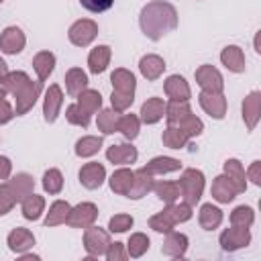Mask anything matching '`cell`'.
I'll use <instances>...</instances> for the list:
<instances>
[{
    "mask_svg": "<svg viewBox=\"0 0 261 261\" xmlns=\"http://www.w3.org/2000/svg\"><path fill=\"white\" fill-rule=\"evenodd\" d=\"M139 24H141V31L147 39L159 41L167 33L177 29V10L169 2L153 0L141 8Z\"/></svg>",
    "mask_w": 261,
    "mask_h": 261,
    "instance_id": "obj_1",
    "label": "cell"
},
{
    "mask_svg": "<svg viewBox=\"0 0 261 261\" xmlns=\"http://www.w3.org/2000/svg\"><path fill=\"white\" fill-rule=\"evenodd\" d=\"M177 186H179V196L184 198V202L190 206H196L204 192V173L194 167L184 169Z\"/></svg>",
    "mask_w": 261,
    "mask_h": 261,
    "instance_id": "obj_2",
    "label": "cell"
},
{
    "mask_svg": "<svg viewBox=\"0 0 261 261\" xmlns=\"http://www.w3.org/2000/svg\"><path fill=\"white\" fill-rule=\"evenodd\" d=\"M110 232L100 228V226H88L84 228V249L88 253V257H100L106 253L108 245H110Z\"/></svg>",
    "mask_w": 261,
    "mask_h": 261,
    "instance_id": "obj_3",
    "label": "cell"
},
{
    "mask_svg": "<svg viewBox=\"0 0 261 261\" xmlns=\"http://www.w3.org/2000/svg\"><path fill=\"white\" fill-rule=\"evenodd\" d=\"M67 37L75 47H88L98 37V24L90 18H80L69 27Z\"/></svg>",
    "mask_w": 261,
    "mask_h": 261,
    "instance_id": "obj_4",
    "label": "cell"
},
{
    "mask_svg": "<svg viewBox=\"0 0 261 261\" xmlns=\"http://www.w3.org/2000/svg\"><path fill=\"white\" fill-rule=\"evenodd\" d=\"M98 220V208L92 202H82L77 206H71L65 224L71 228H88Z\"/></svg>",
    "mask_w": 261,
    "mask_h": 261,
    "instance_id": "obj_5",
    "label": "cell"
},
{
    "mask_svg": "<svg viewBox=\"0 0 261 261\" xmlns=\"http://www.w3.org/2000/svg\"><path fill=\"white\" fill-rule=\"evenodd\" d=\"M220 247L226 253H234L239 249H245L251 243V230L245 226H230L220 232Z\"/></svg>",
    "mask_w": 261,
    "mask_h": 261,
    "instance_id": "obj_6",
    "label": "cell"
},
{
    "mask_svg": "<svg viewBox=\"0 0 261 261\" xmlns=\"http://www.w3.org/2000/svg\"><path fill=\"white\" fill-rule=\"evenodd\" d=\"M41 90H43V82H41V80H37V82L31 80V82L14 96V114H16V116L27 114V112L35 106L37 98L41 96Z\"/></svg>",
    "mask_w": 261,
    "mask_h": 261,
    "instance_id": "obj_7",
    "label": "cell"
},
{
    "mask_svg": "<svg viewBox=\"0 0 261 261\" xmlns=\"http://www.w3.org/2000/svg\"><path fill=\"white\" fill-rule=\"evenodd\" d=\"M198 102H200L202 110H204L208 116L216 118V120H222L224 114H226V108H228L226 98H224L222 92H204V90H202L200 96H198Z\"/></svg>",
    "mask_w": 261,
    "mask_h": 261,
    "instance_id": "obj_8",
    "label": "cell"
},
{
    "mask_svg": "<svg viewBox=\"0 0 261 261\" xmlns=\"http://www.w3.org/2000/svg\"><path fill=\"white\" fill-rule=\"evenodd\" d=\"M196 82L198 86L204 90V92H222L224 90V80H222V73L214 67V65H200L196 69Z\"/></svg>",
    "mask_w": 261,
    "mask_h": 261,
    "instance_id": "obj_9",
    "label": "cell"
},
{
    "mask_svg": "<svg viewBox=\"0 0 261 261\" xmlns=\"http://www.w3.org/2000/svg\"><path fill=\"white\" fill-rule=\"evenodd\" d=\"M80 184L86 188V190H98L104 179H106V167L98 161H90V163H84L80 167Z\"/></svg>",
    "mask_w": 261,
    "mask_h": 261,
    "instance_id": "obj_10",
    "label": "cell"
},
{
    "mask_svg": "<svg viewBox=\"0 0 261 261\" xmlns=\"http://www.w3.org/2000/svg\"><path fill=\"white\" fill-rule=\"evenodd\" d=\"M61 104H63V92H61L59 84H51L45 92V98H43V118H45V122H55L57 120Z\"/></svg>",
    "mask_w": 261,
    "mask_h": 261,
    "instance_id": "obj_11",
    "label": "cell"
},
{
    "mask_svg": "<svg viewBox=\"0 0 261 261\" xmlns=\"http://www.w3.org/2000/svg\"><path fill=\"white\" fill-rule=\"evenodd\" d=\"M27 37L18 27H6L0 33V51L6 55H16L24 49Z\"/></svg>",
    "mask_w": 261,
    "mask_h": 261,
    "instance_id": "obj_12",
    "label": "cell"
},
{
    "mask_svg": "<svg viewBox=\"0 0 261 261\" xmlns=\"http://www.w3.org/2000/svg\"><path fill=\"white\" fill-rule=\"evenodd\" d=\"M6 245L12 253L20 255V253H27L29 249L35 247V234L29 230V228H22V226H16L14 230L8 232L6 237Z\"/></svg>",
    "mask_w": 261,
    "mask_h": 261,
    "instance_id": "obj_13",
    "label": "cell"
},
{
    "mask_svg": "<svg viewBox=\"0 0 261 261\" xmlns=\"http://www.w3.org/2000/svg\"><path fill=\"white\" fill-rule=\"evenodd\" d=\"M259 118H261V94L257 90H253L243 100V120L249 130H255Z\"/></svg>",
    "mask_w": 261,
    "mask_h": 261,
    "instance_id": "obj_14",
    "label": "cell"
},
{
    "mask_svg": "<svg viewBox=\"0 0 261 261\" xmlns=\"http://www.w3.org/2000/svg\"><path fill=\"white\" fill-rule=\"evenodd\" d=\"M153 177H155V175L149 173L147 167H141V169L133 171V186H130V190H128L126 196L133 198V200H141L143 196H147V194L153 190V184H155Z\"/></svg>",
    "mask_w": 261,
    "mask_h": 261,
    "instance_id": "obj_15",
    "label": "cell"
},
{
    "mask_svg": "<svg viewBox=\"0 0 261 261\" xmlns=\"http://www.w3.org/2000/svg\"><path fill=\"white\" fill-rule=\"evenodd\" d=\"M188 245H190V241H188V237H186L184 232L169 230V232H165V241H163V245H161V253L167 255V257L179 259V257L186 255Z\"/></svg>",
    "mask_w": 261,
    "mask_h": 261,
    "instance_id": "obj_16",
    "label": "cell"
},
{
    "mask_svg": "<svg viewBox=\"0 0 261 261\" xmlns=\"http://www.w3.org/2000/svg\"><path fill=\"white\" fill-rule=\"evenodd\" d=\"M139 157L137 147H133L130 143H118V145H110L106 149V159L114 165H128L135 163Z\"/></svg>",
    "mask_w": 261,
    "mask_h": 261,
    "instance_id": "obj_17",
    "label": "cell"
},
{
    "mask_svg": "<svg viewBox=\"0 0 261 261\" xmlns=\"http://www.w3.org/2000/svg\"><path fill=\"white\" fill-rule=\"evenodd\" d=\"M163 90H165L167 98L169 100H175V102H188L192 98V90H190L188 82L181 75H177V73H173V75H169L165 80Z\"/></svg>",
    "mask_w": 261,
    "mask_h": 261,
    "instance_id": "obj_18",
    "label": "cell"
},
{
    "mask_svg": "<svg viewBox=\"0 0 261 261\" xmlns=\"http://www.w3.org/2000/svg\"><path fill=\"white\" fill-rule=\"evenodd\" d=\"M210 192H212V198H214L216 202H220V204H228V202H232V200L237 198V194H239L237 186H234L224 173L214 177Z\"/></svg>",
    "mask_w": 261,
    "mask_h": 261,
    "instance_id": "obj_19",
    "label": "cell"
},
{
    "mask_svg": "<svg viewBox=\"0 0 261 261\" xmlns=\"http://www.w3.org/2000/svg\"><path fill=\"white\" fill-rule=\"evenodd\" d=\"M139 71H141V75H143L145 80L155 82V80H159V77L163 75V71H165V61H163V57H159V55H155V53L143 55L141 61H139Z\"/></svg>",
    "mask_w": 261,
    "mask_h": 261,
    "instance_id": "obj_20",
    "label": "cell"
},
{
    "mask_svg": "<svg viewBox=\"0 0 261 261\" xmlns=\"http://www.w3.org/2000/svg\"><path fill=\"white\" fill-rule=\"evenodd\" d=\"M165 116V102L163 98H147L141 106L139 120L145 124H155Z\"/></svg>",
    "mask_w": 261,
    "mask_h": 261,
    "instance_id": "obj_21",
    "label": "cell"
},
{
    "mask_svg": "<svg viewBox=\"0 0 261 261\" xmlns=\"http://www.w3.org/2000/svg\"><path fill=\"white\" fill-rule=\"evenodd\" d=\"M220 61L232 73H243L245 71V53L239 45H226L220 53Z\"/></svg>",
    "mask_w": 261,
    "mask_h": 261,
    "instance_id": "obj_22",
    "label": "cell"
},
{
    "mask_svg": "<svg viewBox=\"0 0 261 261\" xmlns=\"http://www.w3.org/2000/svg\"><path fill=\"white\" fill-rule=\"evenodd\" d=\"M8 184V188H10V192H12V196H14V200L16 202H22L29 194H33V190H35V179H33V175H29V173H16L12 179H8L6 181Z\"/></svg>",
    "mask_w": 261,
    "mask_h": 261,
    "instance_id": "obj_23",
    "label": "cell"
},
{
    "mask_svg": "<svg viewBox=\"0 0 261 261\" xmlns=\"http://www.w3.org/2000/svg\"><path fill=\"white\" fill-rule=\"evenodd\" d=\"M110 82H112V90L114 92H122V94H135V88H137V80H135V73L124 69V67H118L110 73Z\"/></svg>",
    "mask_w": 261,
    "mask_h": 261,
    "instance_id": "obj_24",
    "label": "cell"
},
{
    "mask_svg": "<svg viewBox=\"0 0 261 261\" xmlns=\"http://www.w3.org/2000/svg\"><path fill=\"white\" fill-rule=\"evenodd\" d=\"M75 98H77V100H75L77 108H80L84 114H88L90 118H92V114H96V112L102 108V96H100L98 90H90V88H86V90L80 92Z\"/></svg>",
    "mask_w": 261,
    "mask_h": 261,
    "instance_id": "obj_25",
    "label": "cell"
},
{
    "mask_svg": "<svg viewBox=\"0 0 261 261\" xmlns=\"http://www.w3.org/2000/svg\"><path fill=\"white\" fill-rule=\"evenodd\" d=\"M110 55H112V51H110L108 45H96L90 51V55H88V67H90V71L96 73V75L102 73V71H106V67L110 63Z\"/></svg>",
    "mask_w": 261,
    "mask_h": 261,
    "instance_id": "obj_26",
    "label": "cell"
},
{
    "mask_svg": "<svg viewBox=\"0 0 261 261\" xmlns=\"http://www.w3.org/2000/svg\"><path fill=\"white\" fill-rule=\"evenodd\" d=\"M198 222L204 230H214L222 224V210L214 204H202L198 212Z\"/></svg>",
    "mask_w": 261,
    "mask_h": 261,
    "instance_id": "obj_27",
    "label": "cell"
},
{
    "mask_svg": "<svg viewBox=\"0 0 261 261\" xmlns=\"http://www.w3.org/2000/svg\"><path fill=\"white\" fill-rule=\"evenodd\" d=\"M224 175L237 186V190H239V194H243L245 190H247V175H245V167H243V163L239 161V159H226L224 161Z\"/></svg>",
    "mask_w": 261,
    "mask_h": 261,
    "instance_id": "obj_28",
    "label": "cell"
},
{
    "mask_svg": "<svg viewBox=\"0 0 261 261\" xmlns=\"http://www.w3.org/2000/svg\"><path fill=\"white\" fill-rule=\"evenodd\" d=\"M145 167H147V171H149V173H153V175H163V173L179 171V169H181V161H179V159H175V157L159 155V157H153Z\"/></svg>",
    "mask_w": 261,
    "mask_h": 261,
    "instance_id": "obj_29",
    "label": "cell"
},
{
    "mask_svg": "<svg viewBox=\"0 0 261 261\" xmlns=\"http://www.w3.org/2000/svg\"><path fill=\"white\" fill-rule=\"evenodd\" d=\"M20 210H22V216L27 218V220H39L41 218V214L45 212V198L43 196H39V194H29L22 202H20Z\"/></svg>",
    "mask_w": 261,
    "mask_h": 261,
    "instance_id": "obj_30",
    "label": "cell"
},
{
    "mask_svg": "<svg viewBox=\"0 0 261 261\" xmlns=\"http://www.w3.org/2000/svg\"><path fill=\"white\" fill-rule=\"evenodd\" d=\"M33 69L41 82H45L55 69V55L51 51H39L33 57Z\"/></svg>",
    "mask_w": 261,
    "mask_h": 261,
    "instance_id": "obj_31",
    "label": "cell"
},
{
    "mask_svg": "<svg viewBox=\"0 0 261 261\" xmlns=\"http://www.w3.org/2000/svg\"><path fill=\"white\" fill-rule=\"evenodd\" d=\"M88 75H86V71L84 69H80V67H71V69H67V73H65V90H67V94L69 96H77L80 92H84L86 88H88Z\"/></svg>",
    "mask_w": 261,
    "mask_h": 261,
    "instance_id": "obj_32",
    "label": "cell"
},
{
    "mask_svg": "<svg viewBox=\"0 0 261 261\" xmlns=\"http://www.w3.org/2000/svg\"><path fill=\"white\" fill-rule=\"evenodd\" d=\"M120 112L112 110V108H104V110H98V118H96V124H98V130L102 135H112L118 130V124H120Z\"/></svg>",
    "mask_w": 261,
    "mask_h": 261,
    "instance_id": "obj_33",
    "label": "cell"
},
{
    "mask_svg": "<svg viewBox=\"0 0 261 261\" xmlns=\"http://www.w3.org/2000/svg\"><path fill=\"white\" fill-rule=\"evenodd\" d=\"M108 184H110V190H112L114 194L126 196L128 190H130V186H133V171L126 169V167H120V169H116V171L110 175Z\"/></svg>",
    "mask_w": 261,
    "mask_h": 261,
    "instance_id": "obj_34",
    "label": "cell"
},
{
    "mask_svg": "<svg viewBox=\"0 0 261 261\" xmlns=\"http://www.w3.org/2000/svg\"><path fill=\"white\" fill-rule=\"evenodd\" d=\"M71 206L67 200H55L49 206V212L45 216V226H57V224H65L67 214H69Z\"/></svg>",
    "mask_w": 261,
    "mask_h": 261,
    "instance_id": "obj_35",
    "label": "cell"
},
{
    "mask_svg": "<svg viewBox=\"0 0 261 261\" xmlns=\"http://www.w3.org/2000/svg\"><path fill=\"white\" fill-rule=\"evenodd\" d=\"M161 141L167 149H184L190 143V137L175 124H167V128L161 135Z\"/></svg>",
    "mask_w": 261,
    "mask_h": 261,
    "instance_id": "obj_36",
    "label": "cell"
},
{
    "mask_svg": "<svg viewBox=\"0 0 261 261\" xmlns=\"http://www.w3.org/2000/svg\"><path fill=\"white\" fill-rule=\"evenodd\" d=\"M190 114H192V108H190L188 102L169 100V104H165V120H167V124H179Z\"/></svg>",
    "mask_w": 261,
    "mask_h": 261,
    "instance_id": "obj_37",
    "label": "cell"
},
{
    "mask_svg": "<svg viewBox=\"0 0 261 261\" xmlns=\"http://www.w3.org/2000/svg\"><path fill=\"white\" fill-rule=\"evenodd\" d=\"M29 82H31V77H29L24 71H8V73L0 80V86L6 90V94L16 96Z\"/></svg>",
    "mask_w": 261,
    "mask_h": 261,
    "instance_id": "obj_38",
    "label": "cell"
},
{
    "mask_svg": "<svg viewBox=\"0 0 261 261\" xmlns=\"http://www.w3.org/2000/svg\"><path fill=\"white\" fill-rule=\"evenodd\" d=\"M102 137H96V135H86L82 139L75 141V155L77 157H92L96 155L100 149H102Z\"/></svg>",
    "mask_w": 261,
    "mask_h": 261,
    "instance_id": "obj_39",
    "label": "cell"
},
{
    "mask_svg": "<svg viewBox=\"0 0 261 261\" xmlns=\"http://www.w3.org/2000/svg\"><path fill=\"white\" fill-rule=\"evenodd\" d=\"M149 245H151V241H149L147 234H143V232H133V234L128 237V243H126V253H128V257L139 259V257H143V255L149 251Z\"/></svg>",
    "mask_w": 261,
    "mask_h": 261,
    "instance_id": "obj_40",
    "label": "cell"
},
{
    "mask_svg": "<svg viewBox=\"0 0 261 261\" xmlns=\"http://www.w3.org/2000/svg\"><path fill=\"white\" fill-rule=\"evenodd\" d=\"M153 190L157 194V198L165 204H173L179 198V186L177 181H157L153 184Z\"/></svg>",
    "mask_w": 261,
    "mask_h": 261,
    "instance_id": "obj_41",
    "label": "cell"
},
{
    "mask_svg": "<svg viewBox=\"0 0 261 261\" xmlns=\"http://www.w3.org/2000/svg\"><path fill=\"white\" fill-rule=\"evenodd\" d=\"M163 212L167 214V218H169L173 224H181V222H188V220L192 218V206L186 204V202L167 204V208H163Z\"/></svg>",
    "mask_w": 261,
    "mask_h": 261,
    "instance_id": "obj_42",
    "label": "cell"
},
{
    "mask_svg": "<svg viewBox=\"0 0 261 261\" xmlns=\"http://www.w3.org/2000/svg\"><path fill=\"white\" fill-rule=\"evenodd\" d=\"M139 128H141V120L137 114H122L120 116L118 133H122V137L126 141H135L139 137Z\"/></svg>",
    "mask_w": 261,
    "mask_h": 261,
    "instance_id": "obj_43",
    "label": "cell"
},
{
    "mask_svg": "<svg viewBox=\"0 0 261 261\" xmlns=\"http://www.w3.org/2000/svg\"><path fill=\"white\" fill-rule=\"evenodd\" d=\"M43 190L47 194H51V196H57L63 190V175H61L59 169L51 167V169H47L43 173Z\"/></svg>",
    "mask_w": 261,
    "mask_h": 261,
    "instance_id": "obj_44",
    "label": "cell"
},
{
    "mask_svg": "<svg viewBox=\"0 0 261 261\" xmlns=\"http://www.w3.org/2000/svg\"><path fill=\"white\" fill-rule=\"evenodd\" d=\"M255 222V210L251 206H237L232 212H230V224L232 226H245V228H251Z\"/></svg>",
    "mask_w": 261,
    "mask_h": 261,
    "instance_id": "obj_45",
    "label": "cell"
},
{
    "mask_svg": "<svg viewBox=\"0 0 261 261\" xmlns=\"http://www.w3.org/2000/svg\"><path fill=\"white\" fill-rule=\"evenodd\" d=\"M175 126H179L190 139H194V137H198V135H202V130H204V122L196 116V114H190L184 122H179V124H175Z\"/></svg>",
    "mask_w": 261,
    "mask_h": 261,
    "instance_id": "obj_46",
    "label": "cell"
},
{
    "mask_svg": "<svg viewBox=\"0 0 261 261\" xmlns=\"http://www.w3.org/2000/svg\"><path fill=\"white\" fill-rule=\"evenodd\" d=\"M135 224V218L130 214H114L108 220V230L110 232H126Z\"/></svg>",
    "mask_w": 261,
    "mask_h": 261,
    "instance_id": "obj_47",
    "label": "cell"
},
{
    "mask_svg": "<svg viewBox=\"0 0 261 261\" xmlns=\"http://www.w3.org/2000/svg\"><path fill=\"white\" fill-rule=\"evenodd\" d=\"M135 102V94H122V92H114L112 90V96H110V104H112V110L116 112H126Z\"/></svg>",
    "mask_w": 261,
    "mask_h": 261,
    "instance_id": "obj_48",
    "label": "cell"
},
{
    "mask_svg": "<svg viewBox=\"0 0 261 261\" xmlns=\"http://www.w3.org/2000/svg\"><path fill=\"white\" fill-rule=\"evenodd\" d=\"M149 226L155 230V232H161V234H165V232H169V230H173V222L167 218V214L161 210V212H157V214H153L151 218H149Z\"/></svg>",
    "mask_w": 261,
    "mask_h": 261,
    "instance_id": "obj_49",
    "label": "cell"
},
{
    "mask_svg": "<svg viewBox=\"0 0 261 261\" xmlns=\"http://www.w3.org/2000/svg\"><path fill=\"white\" fill-rule=\"evenodd\" d=\"M65 118H67V122H71V124H75V126H82V128H88V124H90V116L84 114V112L77 108V104H69V106H67Z\"/></svg>",
    "mask_w": 261,
    "mask_h": 261,
    "instance_id": "obj_50",
    "label": "cell"
},
{
    "mask_svg": "<svg viewBox=\"0 0 261 261\" xmlns=\"http://www.w3.org/2000/svg\"><path fill=\"white\" fill-rule=\"evenodd\" d=\"M14 204H16V200H14L8 184H0V216L8 214L14 208Z\"/></svg>",
    "mask_w": 261,
    "mask_h": 261,
    "instance_id": "obj_51",
    "label": "cell"
},
{
    "mask_svg": "<svg viewBox=\"0 0 261 261\" xmlns=\"http://www.w3.org/2000/svg\"><path fill=\"white\" fill-rule=\"evenodd\" d=\"M104 257H106L108 261H124V259H128V253H126L124 245L116 241V243H110V245H108Z\"/></svg>",
    "mask_w": 261,
    "mask_h": 261,
    "instance_id": "obj_52",
    "label": "cell"
},
{
    "mask_svg": "<svg viewBox=\"0 0 261 261\" xmlns=\"http://www.w3.org/2000/svg\"><path fill=\"white\" fill-rule=\"evenodd\" d=\"M80 4L86 10H90L94 14H100V12H106L108 8H112L114 0H80Z\"/></svg>",
    "mask_w": 261,
    "mask_h": 261,
    "instance_id": "obj_53",
    "label": "cell"
},
{
    "mask_svg": "<svg viewBox=\"0 0 261 261\" xmlns=\"http://www.w3.org/2000/svg\"><path fill=\"white\" fill-rule=\"evenodd\" d=\"M247 179H251V184H255V186H261V161L259 159H255L251 165H249V169H247Z\"/></svg>",
    "mask_w": 261,
    "mask_h": 261,
    "instance_id": "obj_54",
    "label": "cell"
},
{
    "mask_svg": "<svg viewBox=\"0 0 261 261\" xmlns=\"http://www.w3.org/2000/svg\"><path fill=\"white\" fill-rule=\"evenodd\" d=\"M14 116H16V114H14V108H12V106H10V102L4 98V100L0 102V124L10 122Z\"/></svg>",
    "mask_w": 261,
    "mask_h": 261,
    "instance_id": "obj_55",
    "label": "cell"
},
{
    "mask_svg": "<svg viewBox=\"0 0 261 261\" xmlns=\"http://www.w3.org/2000/svg\"><path fill=\"white\" fill-rule=\"evenodd\" d=\"M12 173V163L6 155H0V179H8Z\"/></svg>",
    "mask_w": 261,
    "mask_h": 261,
    "instance_id": "obj_56",
    "label": "cell"
},
{
    "mask_svg": "<svg viewBox=\"0 0 261 261\" xmlns=\"http://www.w3.org/2000/svg\"><path fill=\"white\" fill-rule=\"evenodd\" d=\"M253 45H255V53H261V31H257V35H255V41H253Z\"/></svg>",
    "mask_w": 261,
    "mask_h": 261,
    "instance_id": "obj_57",
    "label": "cell"
},
{
    "mask_svg": "<svg viewBox=\"0 0 261 261\" xmlns=\"http://www.w3.org/2000/svg\"><path fill=\"white\" fill-rule=\"evenodd\" d=\"M6 73H8V65H6V61L0 57V80H2Z\"/></svg>",
    "mask_w": 261,
    "mask_h": 261,
    "instance_id": "obj_58",
    "label": "cell"
},
{
    "mask_svg": "<svg viewBox=\"0 0 261 261\" xmlns=\"http://www.w3.org/2000/svg\"><path fill=\"white\" fill-rule=\"evenodd\" d=\"M4 98H6V90H4V88H2V86H0V102H2V100H4Z\"/></svg>",
    "mask_w": 261,
    "mask_h": 261,
    "instance_id": "obj_59",
    "label": "cell"
},
{
    "mask_svg": "<svg viewBox=\"0 0 261 261\" xmlns=\"http://www.w3.org/2000/svg\"><path fill=\"white\" fill-rule=\"evenodd\" d=\"M2 2H4V0H0V4H2Z\"/></svg>",
    "mask_w": 261,
    "mask_h": 261,
    "instance_id": "obj_60",
    "label": "cell"
}]
</instances>
